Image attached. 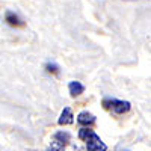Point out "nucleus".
Instances as JSON below:
<instances>
[{"label": "nucleus", "instance_id": "obj_1", "mask_svg": "<svg viewBox=\"0 0 151 151\" xmlns=\"http://www.w3.org/2000/svg\"><path fill=\"white\" fill-rule=\"evenodd\" d=\"M79 137L86 142V151H107V145L101 141V137L91 129L82 127L79 130Z\"/></svg>", "mask_w": 151, "mask_h": 151}, {"label": "nucleus", "instance_id": "obj_2", "mask_svg": "<svg viewBox=\"0 0 151 151\" xmlns=\"http://www.w3.org/2000/svg\"><path fill=\"white\" fill-rule=\"evenodd\" d=\"M103 106H104V109H112L118 115H122V113L129 112L132 107L130 101H124V100H116V98H110V97L103 100Z\"/></svg>", "mask_w": 151, "mask_h": 151}, {"label": "nucleus", "instance_id": "obj_3", "mask_svg": "<svg viewBox=\"0 0 151 151\" xmlns=\"http://www.w3.org/2000/svg\"><path fill=\"white\" fill-rule=\"evenodd\" d=\"M77 122L80 125H85V127H89V125H92L95 122V115H92L88 110H82L77 115Z\"/></svg>", "mask_w": 151, "mask_h": 151}, {"label": "nucleus", "instance_id": "obj_4", "mask_svg": "<svg viewBox=\"0 0 151 151\" xmlns=\"http://www.w3.org/2000/svg\"><path fill=\"white\" fill-rule=\"evenodd\" d=\"M5 21L9 24L11 27H20L23 26V20L20 18L18 14H15V12H12V11H6V14H5Z\"/></svg>", "mask_w": 151, "mask_h": 151}, {"label": "nucleus", "instance_id": "obj_5", "mask_svg": "<svg viewBox=\"0 0 151 151\" xmlns=\"http://www.w3.org/2000/svg\"><path fill=\"white\" fill-rule=\"evenodd\" d=\"M68 91H70V95L76 98V97H79L85 92V85L80 83L79 80H71L68 83Z\"/></svg>", "mask_w": 151, "mask_h": 151}, {"label": "nucleus", "instance_id": "obj_6", "mask_svg": "<svg viewBox=\"0 0 151 151\" xmlns=\"http://www.w3.org/2000/svg\"><path fill=\"white\" fill-rule=\"evenodd\" d=\"M53 141L59 145V147H65L70 144L71 141V134L68 132H64V130H60V132H56L53 134Z\"/></svg>", "mask_w": 151, "mask_h": 151}, {"label": "nucleus", "instance_id": "obj_7", "mask_svg": "<svg viewBox=\"0 0 151 151\" xmlns=\"http://www.w3.org/2000/svg\"><path fill=\"white\" fill-rule=\"evenodd\" d=\"M74 121V115H73V110L70 107H64V110H62L60 116L58 119V124L59 125H67V124H73Z\"/></svg>", "mask_w": 151, "mask_h": 151}, {"label": "nucleus", "instance_id": "obj_8", "mask_svg": "<svg viewBox=\"0 0 151 151\" xmlns=\"http://www.w3.org/2000/svg\"><path fill=\"white\" fill-rule=\"evenodd\" d=\"M44 70H45L48 74H59V71H60V67L56 64V62H47V64H45V67H44Z\"/></svg>", "mask_w": 151, "mask_h": 151}, {"label": "nucleus", "instance_id": "obj_9", "mask_svg": "<svg viewBox=\"0 0 151 151\" xmlns=\"http://www.w3.org/2000/svg\"><path fill=\"white\" fill-rule=\"evenodd\" d=\"M47 151H60V150H59L58 147H52V148H48Z\"/></svg>", "mask_w": 151, "mask_h": 151}, {"label": "nucleus", "instance_id": "obj_10", "mask_svg": "<svg viewBox=\"0 0 151 151\" xmlns=\"http://www.w3.org/2000/svg\"><path fill=\"white\" fill-rule=\"evenodd\" d=\"M125 151H127V150H125Z\"/></svg>", "mask_w": 151, "mask_h": 151}]
</instances>
